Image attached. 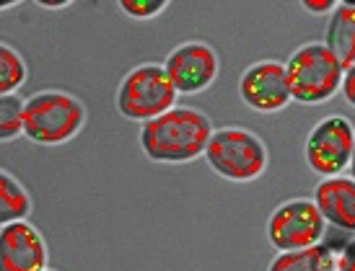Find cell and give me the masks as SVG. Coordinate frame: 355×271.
<instances>
[{
  "mask_svg": "<svg viewBox=\"0 0 355 271\" xmlns=\"http://www.w3.org/2000/svg\"><path fill=\"white\" fill-rule=\"evenodd\" d=\"M42 6H44V8H65L68 3H42Z\"/></svg>",
  "mask_w": 355,
  "mask_h": 271,
  "instance_id": "obj_21",
  "label": "cell"
},
{
  "mask_svg": "<svg viewBox=\"0 0 355 271\" xmlns=\"http://www.w3.org/2000/svg\"><path fill=\"white\" fill-rule=\"evenodd\" d=\"M177 88L171 86L164 65L143 62L135 65L117 86V111L130 122H153L177 106Z\"/></svg>",
  "mask_w": 355,
  "mask_h": 271,
  "instance_id": "obj_5",
  "label": "cell"
},
{
  "mask_svg": "<svg viewBox=\"0 0 355 271\" xmlns=\"http://www.w3.org/2000/svg\"><path fill=\"white\" fill-rule=\"evenodd\" d=\"M26 62L10 44H0V96H13L26 83Z\"/></svg>",
  "mask_w": 355,
  "mask_h": 271,
  "instance_id": "obj_15",
  "label": "cell"
},
{
  "mask_svg": "<svg viewBox=\"0 0 355 271\" xmlns=\"http://www.w3.org/2000/svg\"><path fill=\"white\" fill-rule=\"evenodd\" d=\"M337 256L335 251L319 243L311 248H301V251H286L277 253L270 261L267 271H335Z\"/></svg>",
  "mask_w": 355,
  "mask_h": 271,
  "instance_id": "obj_13",
  "label": "cell"
},
{
  "mask_svg": "<svg viewBox=\"0 0 355 271\" xmlns=\"http://www.w3.org/2000/svg\"><path fill=\"white\" fill-rule=\"evenodd\" d=\"M324 214L327 225L337 230L355 232V181L347 176H335V178H322L311 196Z\"/></svg>",
  "mask_w": 355,
  "mask_h": 271,
  "instance_id": "obj_11",
  "label": "cell"
},
{
  "mask_svg": "<svg viewBox=\"0 0 355 271\" xmlns=\"http://www.w3.org/2000/svg\"><path fill=\"white\" fill-rule=\"evenodd\" d=\"M343 96H345V101L350 104V106L355 109V65L350 70H345V77H343Z\"/></svg>",
  "mask_w": 355,
  "mask_h": 271,
  "instance_id": "obj_20",
  "label": "cell"
},
{
  "mask_svg": "<svg viewBox=\"0 0 355 271\" xmlns=\"http://www.w3.org/2000/svg\"><path fill=\"white\" fill-rule=\"evenodd\" d=\"M324 44L340 59V65L350 70L355 65V6L353 3H337L332 16L327 21Z\"/></svg>",
  "mask_w": 355,
  "mask_h": 271,
  "instance_id": "obj_12",
  "label": "cell"
},
{
  "mask_svg": "<svg viewBox=\"0 0 355 271\" xmlns=\"http://www.w3.org/2000/svg\"><path fill=\"white\" fill-rule=\"evenodd\" d=\"M47 271H55V269H47Z\"/></svg>",
  "mask_w": 355,
  "mask_h": 271,
  "instance_id": "obj_23",
  "label": "cell"
},
{
  "mask_svg": "<svg viewBox=\"0 0 355 271\" xmlns=\"http://www.w3.org/2000/svg\"><path fill=\"white\" fill-rule=\"evenodd\" d=\"M301 8L306 10V13H311V16H332V10L337 8V3H332V0H304L301 3Z\"/></svg>",
  "mask_w": 355,
  "mask_h": 271,
  "instance_id": "obj_19",
  "label": "cell"
},
{
  "mask_svg": "<svg viewBox=\"0 0 355 271\" xmlns=\"http://www.w3.org/2000/svg\"><path fill=\"white\" fill-rule=\"evenodd\" d=\"M202 158L213 168V174L234 184H249V181L262 178L270 165L265 140L244 127L216 129Z\"/></svg>",
  "mask_w": 355,
  "mask_h": 271,
  "instance_id": "obj_3",
  "label": "cell"
},
{
  "mask_svg": "<svg viewBox=\"0 0 355 271\" xmlns=\"http://www.w3.org/2000/svg\"><path fill=\"white\" fill-rule=\"evenodd\" d=\"M324 214L319 212L314 199H306V196L283 202L272 209L267 220V241L272 243V248H277V253L319 245L324 238Z\"/></svg>",
  "mask_w": 355,
  "mask_h": 271,
  "instance_id": "obj_7",
  "label": "cell"
},
{
  "mask_svg": "<svg viewBox=\"0 0 355 271\" xmlns=\"http://www.w3.org/2000/svg\"><path fill=\"white\" fill-rule=\"evenodd\" d=\"M24 106L26 101L21 96H0V137L10 142L24 135Z\"/></svg>",
  "mask_w": 355,
  "mask_h": 271,
  "instance_id": "obj_16",
  "label": "cell"
},
{
  "mask_svg": "<svg viewBox=\"0 0 355 271\" xmlns=\"http://www.w3.org/2000/svg\"><path fill=\"white\" fill-rule=\"evenodd\" d=\"M335 271H355V238L345 243V248L337 256Z\"/></svg>",
  "mask_w": 355,
  "mask_h": 271,
  "instance_id": "obj_18",
  "label": "cell"
},
{
  "mask_svg": "<svg viewBox=\"0 0 355 271\" xmlns=\"http://www.w3.org/2000/svg\"><path fill=\"white\" fill-rule=\"evenodd\" d=\"M31 194L8 171H0V223H24L31 214Z\"/></svg>",
  "mask_w": 355,
  "mask_h": 271,
  "instance_id": "obj_14",
  "label": "cell"
},
{
  "mask_svg": "<svg viewBox=\"0 0 355 271\" xmlns=\"http://www.w3.org/2000/svg\"><path fill=\"white\" fill-rule=\"evenodd\" d=\"M286 73L293 101L306 106L329 101L343 88V77H345V68L340 65V59L329 52L324 41L301 44L288 57Z\"/></svg>",
  "mask_w": 355,
  "mask_h": 271,
  "instance_id": "obj_4",
  "label": "cell"
},
{
  "mask_svg": "<svg viewBox=\"0 0 355 271\" xmlns=\"http://www.w3.org/2000/svg\"><path fill=\"white\" fill-rule=\"evenodd\" d=\"M50 251L42 232L29 223H10L0 230V271H47Z\"/></svg>",
  "mask_w": 355,
  "mask_h": 271,
  "instance_id": "obj_10",
  "label": "cell"
},
{
  "mask_svg": "<svg viewBox=\"0 0 355 271\" xmlns=\"http://www.w3.org/2000/svg\"><path fill=\"white\" fill-rule=\"evenodd\" d=\"M164 70L179 96H195L216 83L220 59L207 41H182L166 55Z\"/></svg>",
  "mask_w": 355,
  "mask_h": 271,
  "instance_id": "obj_8",
  "label": "cell"
},
{
  "mask_svg": "<svg viewBox=\"0 0 355 271\" xmlns=\"http://www.w3.org/2000/svg\"><path fill=\"white\" fill-rule=\"evenodd\" d=\"M239 96L252 111H259V114L283 111L293 101L286 65L277 59L252 62L239 77Z\"/></svg>",
  "mask_w": 355,
  "mask_h": 271,
  "instance_id": "obj_9",
  "label": "cell"
},
{
  "mask_svg": "<svg viewBox=\"0 0 355 271\" xmlns=\"http://www.w3.org/2000/svg\"><path fill=\"white\" fill-rule=\"evenodd\" d=\"M168 8L166 0H119V10H125L130 19L148 21L161 16Z\"/></svg>",
  "mask_w": 355,
  "mask_h": 271,
  "instance_id": "obj_17",
  "label": "cell"
},
{
  "mask_svg": "<svg viewBox=\"0 0 355 271\" xmlns=\"http://www.w3.org/2000/svg\"><path fill=\"white\" fill-rule=\"evenodd\" d=\"M347 171H350V178L355 181V158H353V163H350V168H347Z\"/></svg>",
  "mask_w": 355,
  "mask_h": 271,
  "instance_id": "obj_22",
  "label": "cell"
},
{
  "mask_svg": "<svg viewBox=\"0 0 355 271\" xmlns=\"http://www.w3.org/2000/svg\"><path fill=\"white\" fill-rule=\"evenodd\" d=\"M86 124V106L65 91H40L26 98L24 137L34 145L58 147L70 142Z\"/></svg>",
  "mask_w": 355,
  "mask_h": 271,
  "instance_id": "obj_2",
  "label": "cell"
},
{
  "mask_svg": "<svg viewBox=\"0 0 355 271\" xmlns=\"http://www.w3.org/2000/svg\"><path fill=\"white\" fill-rule=\"evenodd\" d=\"M213 124L200 109L174 106L153 122L140 124V150L153 163H189L205 155Z\"/></svg>",
  "mask_w": 355,
  "mask_h": 271,
  "instance_id": "obj_1",
  "label": "cell"
},
{
  "mask_svg": "<svg viewBox=\"0 0 355 271\" xmlns=\"http://www.w3.org/2000/svg\"><path fill=\"white\" fill-rule=\"evenodd\" d=\"M306 165L322 178L343 176L355 158V127L343 114L324 116L311 127L304 145Z\"/></svg>",
  "mask_w": 355,
  "mask_h": 271,
  "instance_id": "obj_6",
  "label": "cell"
}]
</instances>
